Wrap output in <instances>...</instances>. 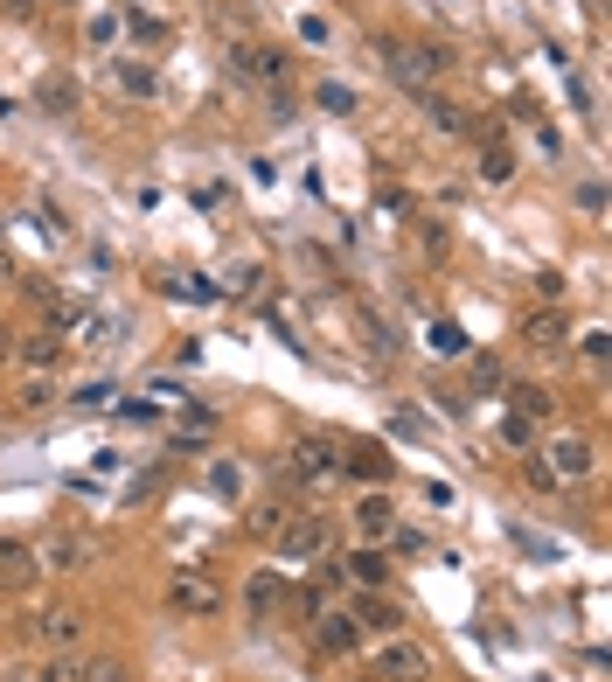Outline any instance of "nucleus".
Instances as JSON below:
<instances>
[{"label":"nucleus","mask_w":612,"mask_h":682,"mask_svg":"<svg viewBox=\"0 0 612 682\" xmlns=\"http://www.w3.org/2000/svg\"><path fill=\"white\" fill-rule=\"evenodd\" d=\"M356 530L369 543H390V537H397V501H390V495H362L356 501Z\"/></svg>","instance_id":"obj_12"},{"label":"nucleus","mask_w":612,"mask_h":682,"mask_svg":"<svg viewBox=\"0 0 612 682\" xmlns=\"http://www.w3.org/2000/svg\"><path fill=\"white\" fill-rule=\"evenodd\" d=\"M327 543H335V522L327 516H286L278 522V564H314Z\"/></svg>","instance_id":"obj_3"},{"label":"nucleus","mask_w":612,"mask_h":682,"mask_svg":"<svg viewBox=\"0 0 612 682\" xmlns=\"http://www.w3.org/2000/svg\"><path fill=\"white\" fill-rule=\"evenodd\" d=\"M167 606L182 613V620H216V613H223V585H216L203 564H182L167 578Z\"/></svg>","instance_id":"obj_2"},{"label":"nucleus","mask_w":612,"mask_h":682,"mask_svg":"<svg viewBox=\"0 0 612 682\" xmlns=\"http://www.w3.org/2000/svg\"><path fill=\"white\" fill-rule=\"evenodd\" d=\"M0 8H8V14H21V21H29V14H42V0H0Z\"/></svg>","instance_id":"obj_38"},{"label":"nucleus","mask_w":612,"mask_h":682,"mask_svg":"<svg viewBox=\"0 0 612 682\" xmlns=\"http://www.w3.org/2000/svg\"><path fill=\"white\" fill-rule=\"evenodd\" d=\"M125 29H133L140 42H161V35H167V21H161V14H146V8H133V14H125Z\"/></svg>","instance_id":"obj_29"},{"label":"nucleus","mask_w":612,"mask_h":682,"mask_svg":"<svg viewBox=\"0 0 612 682\" xmlns=\"http://www.w3.org/2000/svg\"><path fill=\"white\" fill-rule=\"evenodd\" d=\"M91 557H98V543L84 537V530H56V537L35 543V564H42V571H84Z\"/></svg>","instance_id":"obj_7"},{"label":"nucleus","mask_w":612,"mask_h":682,"mask_svg":"<svg viewBox=\"0 0 612 682\" xmlns=\"http://www.w3.org/2000/svg\"><path fill=\"white\" fill-rule=\"evenodd\" d=\"M286 516H293L286 501H258V509L244 516V530H251V537H278V522H286Z\"/></svg>","instance_id":"obj_25"},{"label":"nucleus","mask_w":612,"mask_h":682,"mask_svg":"<svg viewBox=\"0 0 612 682\" xmlns=\"http://www.w3.org/2000/svg\"><path fill=\"white\" fill-rule=\"evenodd\" d=\"M77 682H133V675H125V662H91Z\"/></svg>","instance_id":"obj_34"},{"label":"nucleus","mask_w":612,"mask_h":682,"mask_svg":"<svg viewBox=\"0 0 612 682\" xmlns=\"http://www.w3.org/2000/svg\"><path fill=\"white\" fill-rule=\"evenodd\" d=\"M501 446H509V453H536V418L501 411Z\"/></svg>","instance_id":"obj_20"},{"label":"nucleus","mask_w":612,"mask_h":682,"mask_svg":"<svg viewBox=\"0 0 612 682\" xmlns=\"http://www.w3.org/2000/svg\"><path fill=\"white\" fill-rule=\"evenodd\" d=\"M286 474L299 480V488H335V480H341V453L320 446V439H299V446L286 453Z\"/></svg>","instance_id":"obj_5"},{"label":"nucleus","mask_w":612,"mask_h":682,"mask_svg":"<svg viewBox=\"0 0 612 682\" xmlns=\"http://www.w3.org/2000/svg\"><path fill=\"white\" fill-rule=\"evenodd\" d=\"M112 84H119L125 98H153V91H161V71L140 63V56H125V63H112Z\"/></svg>","instance_id":"obj_16"},{"label":"nucleus","mask_w":612,"mask_h":682,"mask_svg":"<svg viewBox=\"0 0 612 682\" xmlns=\"http://www.w3.org/2000/svg\"><path fill=\"white\" fill-rule=\"evenodd\" d=\"M480 182H515V153H509V140H501V133H488V140H480Z\"/></svg>","instance_id":"obj_17"},{"label":"nucleus","mask_w":612,"mask_h":682,"mask_svg":"<svg viewBox=\"0 0 612 682\" xmlns=\"http://www.w3.org/2000/svg\"><path fill=\"white\" fill-rule=\"evenodd\" d=\"M314 641L327 648V654H356L362 648V620H356V613H314Z\"/></svg>","instance_id":"obj_11"},{"label":"nucleus","mask_w":612,"mask_h":682,"mask_svg":"<svg viewBox=\"0 0 612 682\" xmlns=\"http://www.w3.org/2000/svg\"><path fill=\"white\" fill-rule=\"evenodd\" d=\"M230 71L244 77V84H286V56L265 50V42H237V50H230Z\"/></svg>","instance_id":"obj_8"},{"label":"nucleus","mask_w":612,"mask_h":682,"mask_svg":"<svg viewBox=\"0 0 612 682\" xmlns=\"http://www.w3.org/2000/svg\"><path fill=\"white\" fill-rule=\"evenodd\" d=\"M369 669H376V682H431V648L404 641V634H390Z\"/></svg>","instance_id":"obj_4"},{"label":"nucleus","mask_w":612,"mask_h":682,"mask_svg":"<svg viewBox=\"0 0 612 682\" xmlns=\"http://www.w3.org/2000/svg\"><path fill=\"white\" fill-rule=\"evenodd\" d=\"M278 592H286V578L265 564V571H251V585H244V606H251V620H272L278 613Z\"/></svg>","instance_id":"obj_15"},{"label":"nucleus","mask_w":612,"mask_h":682,"mask_svg":"<svg viewBox=\"0 0 612 682\" xmlns=\"http://www.w3.org/2000/svg\"><path fill=\"white\" fill-rule=\"evenodd\" d=\"M341 474H362V480H383V474H390V459H383L376 446H348V459H341Z\"/></svg>","instance_id":"obj_23"},{"label":"nucleus","mask_w":612,"mask_h":682,"mask_svg":"<svg viewBox=\"0 0 612 682\" xmlns=\"http://www.w3.org/2000/svg\"><path fill=\"white\" fill-rule=\"evenodd\" d=\"M320 112H356V91H348V84H320Z\"/></svg>","instance_id":"obj_30"},{"label":"nucleus","mask_w":612,"mask_h":682,"mask_svg":"<svg viewBox=\"0 0 612 682\" xmlns=\"http://www.w3.org/2000/svg\"><path fill=\"white\" fill-rule=\"evenodd\" d=\"M209 488H216V495H237V488H244V467H237V459H216V467H209Z\"/></svg>","instance_id":"obj_28"},{"label":"nucleus","mask_w":612,"mask_h":682,"mask_svg":"<svg viewBox=\"0 0 612 682\" xmlns=\"http://www.w3.org/2000/svg\"><path fill=\"white\" fill-rule=\"evenodd\" d=\"M35 543H14V537H0V592H29L35 585Z\"/></svg>","instance_id":"obj_10"},{"label":"nucleus","mask_w":612,"mask_h":682,"mask_svg":"<svg viewBox=\"0 0 612 682\" xmlns=\"http://www.w3.org/2000/svg\"><path fill=\"white\" fill-rule=\"evenodd\" d=\"M356 620H362V627H376V634H404V613L390 606V599H362Z\"/></svg>","instance_id":"obj_24"},{"label":"nucleus","mask_w":612,"mask_h":682,"mask_svg":"<svg viewBox=\"0 0 612 682\" xmlns=\"http://www.w3.org/2000/svg\"><path fill=\"white\" fill-rule=\"evenodd\" d=\"M35 641H50V648H77L84 641V613H35Z\"/></svg>","instance_id":"obj_13"},{"label":"nucleus","mask_w":612,"mask_h":682,"mask_svg":"<svg viewBox=\"0 0 612 682\" xmlns=\"http://www.w3.org/2000/svg\"><path fill=\"white\" fill-rule=\"evenodd\" d=\"M543 467L557 480H584L592 474V439H550V446H543Z\"/></svg>","instance_id":"obj_9"},{"label":"nucleus","mask_w":612,"mask_h":682,"mask_svg":"<svg viewBox=\"0 0 612 682\" xmlns=\"http://www.w3.org/2000/svg\"><path fill=\"white\" fill-rule=\"evenodd\" d=\"M35 98H42V112H56V119H63V112H77V84H70V77H42V91H35Z\"/></svg>","instance_id":"obj_19"},{"label":"nucleus","mask_w":612,"mask_h":682,"mask_svg":"<svg viewBox=\"0 0 612 682\" xmlns=\"http://www.w3.org/2000/svg\"><path fill=\"white\" fill-rule=\"evenodd\" d=\"M509 411L515 418H550V390L543 383H509Z\"/></svg>","instance_id":"obj_18"},{"label":"nucleus","mask_w":612,"mask_h":682,"mask_svg":"<svg viewBox=\"0 0 612 682\" xmlns=\"http://www.w3.org/2000/svg\"><path fill=\"white\" fill-rule=\"evenodd\" d=\"M578 209H605V188L599 182H578Z\"/></svg>","instance_id":"obj_37"},{"label":"nucleus","mask_w":612,"mask_h":682,"mask_svg":"<svg viewBox=\"0 0 612 682\" xmlns=\"http://www.w3.org/2000/svg\"><path fill=\"white\" fill-rule=\"evenodd\" d=\"M376 56H383V71L390 77H397L404 84V91H431V84H439V71H446V50H439V42H376Z\"/></svg>","instance_id":"obj_1"},{"label":"nucleus","mask_w":612,"mask_h":682,"mask_svg":"<svg viewBox=\"0 0 612 682\" xmlns=\"http://www.w3.org/2000/svg\"><path fill=\"white\" fill-rule=\"evenodd\" d=\"M146 495H161V474H153V467L125 480V501H146Z\"/></svg>","instance_id":"obj_35"},{"label":"nucleus","mask_w":612,"mask_h":682,"mask_svg":"<svg viewBox=\"0 0 612 682\" xmlns=\"http://www.w3.org/2000/svg\"><path fill=\"white\" fill-rule=\"evenodd\" d=\"M431 348H439V356H473V342H467V327H459V321L431 327Z\"/></svg>","instance_id":"obj_26"},{"label":"nucleus","mask_w":612,"mask_h":682,"mask_svg":"<svg viewBox=\"0 0 612 682\" xmlns=\"http://www.w3.org/2000/svg\"><path fill=\"white\" fill-rule=\"evenodd\" d=\"M348 578H356V585H369V592H383L390 585V557H383V550L376 543H362V550H348Z\"/></svg>","instance_id":"obj_14"},{"label":"nucleus","mask_w":612,"mask_h":682,"mask_svg":"<svg viewBox=\"0 0 612 682\" xmlns=\"http://www.w3.org/2000/svg\"><path fill=\"white\" fill-rule=\"evenodd\" d=\"M0 348H8V342H0Z\"/></svg>","instance_id":"obj_40"},{"label":"nucleus","mask_w":612,"mask_h":682,"mask_svg":"<svg viewBox=\"0 0 612 682\" xmlns=\"http://www.w3.org/2000/svg\"><path fill=\"white\" fill-rule=\"evenodd\" d=\"M21 362H29V369H35V377H50V369L63 362V342H56V335H35L29 348H21Z\"/></svg>","instance_id":"obj_22"},{"label":"nucleus","mask_w":612,"mask_h":682,"mask_svg":"<svg viewBox=\"0 0 612 682\" xmlns=\"http://www.w3.org/2000/svg\"><path fill=\"white\" fill-rule=\"evenodd\" d=\"M112 29H119V21H112V14L98 8L91 21H84V42H91V50H105V42H112Z\"/></svg>","instance_id":"obj_31"},{"label":"nucleus","mask_w":612,"mask_h":682,"mask_svg":"<svg viewBox=\"0 0 612 682\" xmlns=\"http://www.w3.org/2000/svg\"><path fill=\"white\" fill-rule=\"evenodd\" d=\"M8 682H50V669H8Z\"/></svg>","instance_id":"obj_39"},{"label":"nucleus","mask_w":612,"mask_h":682,"mask_svg":"<svg viewBox=\"0 0 612 682\" xmlns=\"http://www.w3.org/2000/svg\"><path fill=\"white\" fill-rule=\"evenodd\" d=\"M522 348H529V356H564V348H571V314H564V306L522 314Z\"/></svg>","instance_id":"obj_6"},{"label":"nucleus","mask_w":612,"mask_h":682,"mask_svg":"<svg viewBox=\"0 0 612 682\" xmlns=\"http://www.w3.org/2000/svg\"><path fill=\"white\" fill-rule=\"evenodd\" d=\"M522 480H529L536 495H557V488H564V480H557L550 467H543V453H522Z\"/></svg>","instance_id":"obj_27"},{"label":"nucleus","mask_w":612,"mask_h":682,"mask_svg":"<svg viewBox=\"0 0 612 682\" xmlns=\"http://www.w3.org/2000/svg\"><path fill=\"white\" fill-rule=\"evenodd\" d=\"M536 300L543 306H564V279L557 272H536Z\"/></svg>","instance_id":"obj_36"},{"label":"nucleus","mask_w":612,"mask_h":682,"mask_svg":"<svg viewBox=\"0 0 612 682\" xmlns=\"http://www.w3.org/2000/svg\"><path fill=\"white\" fill-rule=\"evenodd\" d=\"M473 383H480V390H501L509 377H501V362H494V356H473Z\"/></svg>","instance_id":"obj_32"},{"label":"nucleus","mask_w":612,"mask_h":682,"mask_svg":"<svg viewBox=\"0 0 612 682\" xmlns=\"http://www.w3.org/2000/svg\"><path fill=\"white\" fill-rule=\"evenodd\" d=\"M50 398H56V390H50V377H35V383H29V390H21V398H14V404H21V411H42V404H50Z\"/></svg>","instance_id":"obj_33"},{"label":"nucleus","mask_w":612,"mask_h":682,"mask_svg":"<svg viewBox=\"0 0 612 682\" xmlns=\"http://www.w3.org/2000/svg\"><path fill=\"white\" fill-rule=\"evenodd\" d=\"M425 119L439 126V133H473V119L459 112V105H446V98H431V91H425Z\"/></svg>","instance_id":"obj_21"}]
</instances>
